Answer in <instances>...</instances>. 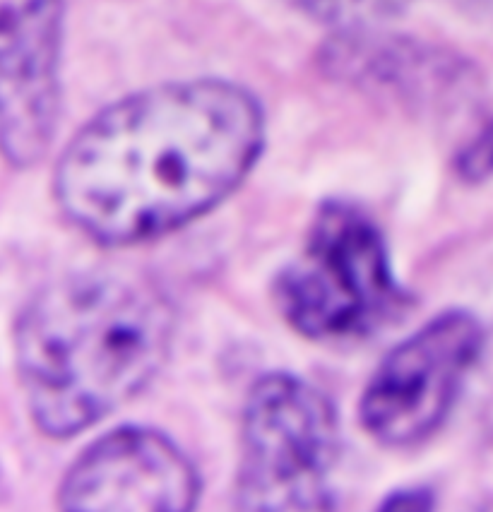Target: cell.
<instances>
[{
	"instance_id": "7a4b0ae2",
	"label": "cell",
	"mask_w": 493,
	"mask_h": 512,
	"mask_svg": "<svg viewBox=\"0 0 493 512\" xmlns=\"http://www.w3.org/2000/svg\"><path fill=\"white\" fill-rule=\"evenodd\" d=\"M174 335L166 296L147 279L85 272L51 284L17 320L15 356L34 424L70 438L135 397Z\"/></svg>"
},
{
	"instance_id": "9c48e42d",
	"label": "cell",
	"mask_w": 493,
	"mask_h": 512,
	"mask_svg": "<svg viewBox=\"0 0 493 512\" xmlns=\"http://www.w3.org/2000/svg\"><path fill=\"white\" fill-rule=\"evenodd\" d=\"M294 8L340 32L368 29L402 13L412 0H289Z\"/></svg>"
},
{
	"instance_id": "6da1fadb",
	"label": "cell",
	"mask_w": 493,
	"mask_h": 512,
	"mask_svg": "<svg viewBox=\"0 0 493 512\" xmlns=\"http://www.w3.org/2000/svg\"><path fill=\"white\" fill-rule=\"evenodd\" d=\"M265 121L222 80L147 89L94 116L58 162L56 198L94 241L159 238L229 198L263 150Z\"/></svg>"
},
{
	"instance_id": "ba28073f",
	"label": "cell",
	"mask_w": 493,
	"mask_h": 512,
	"mask_svg": "<svg viewBox=\"0 0 493 512\" xmlns=\"http://www.w3.org/2000/svg\"><path fill=\"white\" fill-rule=\"evenodd\" d=\"M328 56L330 70L347 80L421 101L436 97L438 89H448L455 75L436 53L407 41L371 37L366 29L344 32Z\"/></svg>"
},
{
	"instance_id": "52a82bcc",
	"label": "cell",
	"mask_w": 493,
	"mask_h": 512,
	"mask_svg": "<svg viewBox=\"0 0 493 512\" xmlns=\"http://www.w3.org/2000/svg\"><path fill=\"white\" fill-rule=\"evenodd\" d=\"M198 472L150 428H118L77 457L65 474L61 508L89 512H181L198 500Z\"/></svg>"
},
{
	"instance_id": "8992f818",
	"label": "cell",
	"mask_w": 493,
	"mask_h": 512,
	"mask_svg": "<svg viewBox=\"0 0 493 512\" xmlns=\"http://www.w3.org/2000/svg\"><path fill=\"white\" fill-rule=\"evenodd\" d=\"M61 32V0H0V152L20 169L56 133Z\"/></svg>"
},
{
	"instance_id": "5b68a950",
	"label": "cell",
	"mask_w": 493,
	"mask_h": 512,
	"mask_svg": "<svg viewBox=\"0 0 493 512\" xmlns=\"http://www.w3.org/2000/svg\"><path fill=\"white\" fill-rule=\"evenodd\" d=\"M481 344V325L469 313L433 318L397 344L373 373L361 397V424L390 448L429 438L453 409Z\"/></svg>"
},
{
	"instance_id": "3957f363",
	"label": "cell",
	"mask_w": 493,
	"mask_h": 512,
	"mask_svg": "<svg viewBox=\"0 0 493 512\" xmlns=\"http://www.w3.org/2000/svg\"><path fill=\"white\" fill-rule=\"evenodd\" d=\"M287 323L308 339L368 337L402 306L378 226L344 202H328L308 231L299 258L275 282Z\"/></svg>"
},
{
	"instance_id": "30bf717a",
	"label": "cell",
	"mask_w": 493,
	"mask_h": 512,
	"mask_svg": "<svg viewBox=\"0 0 493 512\" xmlns=\"http://www.w3.org/2000/svg\"><path fill=\"white\" fill-rule=\"evenodd\" d=\"M457 166L467 181H481V178L493 174V123L481 128V133L467 142L465 150L460 152Z\"/></svg>"
},
{
	"instance_id": "277c9868",
	"label": "cell",
	"mask_w": 493,
	"mask_h": 512,
	"mask_svg": "<svg viewBox=\"0 0 493 512\" xmlns=\"http://www.w3.org/2000/svg\"><path fill=\"white\" fill-rule=\"evenodd\" d=\"M337 452L340 431L328 397L296 375H265L243 412L239 508H330Z\"/></svg>"
}]
</instances>
